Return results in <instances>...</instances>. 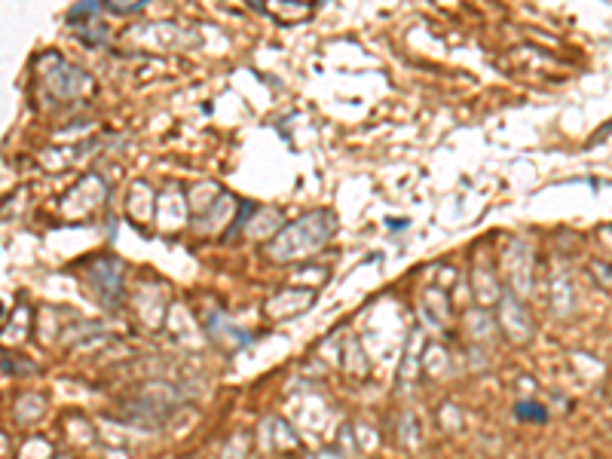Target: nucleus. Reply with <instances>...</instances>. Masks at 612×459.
I'll list each match as a JSON object with an SVG mask.
<instances>
[{
    "instance_id": "f257e3e1",
    "label": "nucleus",
    "mask_w": 612,
    "mask_h": 459,
    "mask_svg": "<svg viewBox=\"0 0 612 459\" xmlns=\"http://www.w3.org/2000/svg\"><path fill=\"white\" fill-rule=\"evenodd\" d=\"M517 413H520V416H536V419H542V416H545L542 410H532V407H517Z\"/></svg>"
}]
</instances>
